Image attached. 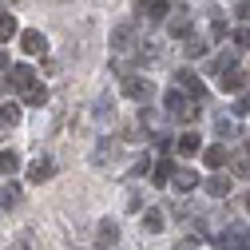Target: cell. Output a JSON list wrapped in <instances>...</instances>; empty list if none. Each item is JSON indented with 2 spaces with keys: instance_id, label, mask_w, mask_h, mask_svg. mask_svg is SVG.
I'll return each instance as SVG.
<instances>
[{
  "instance_id": "obj_1",
  "label": "cell",
  "mask_w": 250,
  "mask_h": 250,
  "mask_svg": "<svg viewBox=\"0 0 250 250\" xmlns=\"http://www.w3.org/2000/svg\"><path fill=\"white\" fill-rule=\"evenodd\" d=\"M210 242H214L218 250H250V227L234 223V227H227L223 234H214Z\"/></svg>"
},
{
  "instance_id": "obj_2",
  "label": "cell",
  "mask_w": 250,
  "mask_h": 250,
  "mask_svg": "<svg viewBox=\"0 0 250 250\" xmlns=\"http://www.w3.org/2000/svg\"><path fill=\"white\" fill-rule=\"evenodd\" d=\"M167 111H171L179 123H195V119H199V107H195V100H187L183 91H167Z\"/></svg>"
},
{
  "instance_id": "obj_3",
  "label": "cell",
  "mask_w": 250,
  "mask_h": 250,
  "mask_svg": "<svg viewBox=\"0 0 250 250\" xmlns=\"http://www.w3.org/2000/svg\"><path fill=\"white\" fill-rule=\"evenodd\" d=\"M32 80H36V72L28 68V64H8V80H4V87H16V91H24Z\"/></svg>"
},
{
  "instance_id": "obj_4",
  "label": "cell",
  "mask_w": 250,
  "mask_h": 250,
  "mask_svg": "<svg viewBox=\"0 0 250 250\" xmlns=\"http://www.w3.org/2000/svg\"><path fill=\"white\" fill-rule=\"evenodd\" d=\"M203 187H207V195H210V199H227V195H230V187H234V179H230L227 171H218V175H210Z\"/></svg>"
},
{
  "instance_id": "obj_5",
  "label": "cell",
  "mask_w": 250,
  "mask_h": 250,
  "mask_svg": "<svg viewBox=\"0 0 250 250\" xmlns=\"http://www.w3.org/2000/svg\"><path fill=\"white\" fill-rule=\"evenodd\" d=\"M171 187H175V191H195V187H199V171H191V167H175L171 171Z\"/></svg>"
},
{
  "instance_id": "obj_6",
  "label": "cell",
  "mask_w": 250,
  "mask_h": 250,
  "mask_svg": "<svg viewBox=\"0 0 250 250\" xmlns=\"http://www.w3.org/2000/svg\"><path fill=\"white\" fill-rule=\"evenodd\" d=\"M20 48H24L28 56H44V52H48V40H44V32L28 28V32H20Z\"/></svg>"
},
{
  "instance_id": "obj_7",
  "label": "cell",
  "mask_w": 250,
  "mask_h": 250,
  "mask_svg": "<svg viewBox=\"0 0 250 250\" xmlns=\"http://www.w3.org/2000/svg\"><path fill=\"white\" fill-rule=\"evenodd\" d=\"M56 175V163L48 159V155H40V159H32V167H28V183H48Z\"/></svg>"
},
{
  "instance_id": "obj_8",
  "label": "cell",
  "mask_w": 250,
  "mask_h": 250,
  "mask_svg": "<svg viewBox=\"0 0 250 250\" xmlns=\"http://www.w3.org/2000/svg\"><path fill=\"white\" fill-rule=\"evenodd\" d=\"M227 159H230V151H227L223 143H210V147L203 151V163H207L210 171H223V167H227Z\"/></svg>"
},
{
  "instance_id": "obj_9",
  "label": "cell",
  "mask_w": 250,
  "mask_h": 250,
  "mask_svg": "<svg viewBox=\"0 0 250 250\" xmlns=\"http://www.w3.org/2000/svg\"><path fill=\"white\" fill-rule=\"evenodd\" d=\"M167 32L175 36V40H183V36H191V12L187 8H179L171 20H167Z\"/></svg>"
},
{
  "instance_id": "obj_10",
  "label": "cell",
  "mask_w": 250,
  "mask_h": 250,
  "mask_svg": "<svg viewBox=\"0 0 250 250\" xmlns=\"http://www.w3.org/2000/svg\"><path fill=\"white\" fill-rule=\"evenodd\" d=\"M123 96H131V100H147L151 96V83L143 76H127L123 80Z\"/></svg>"
},
{
  "instance_id": "obj_11",
  "label": "cell",
  "mask_w": 250,
  "mask_h": 250,
  "mask_svg": "<svg viewBox=\"0 0 250 250\" xmlns=\"http://www.w3.org/2000/svg\"><path fill=\"white\" fill-rule=\"evenodd\" d=\"M135 12H143L147 20H163L171 8H167V0H139V4H135Z\"/></svg>"
},
{
  "instance_id": "obj_12",
  "label": "cell",
  "mask_w": 250,
  "mask_h": 250,
  "mask_svg": "<svg viewBox=\"0 0 250 250\" xmlns=\"http://www.w3.org/2000/svg\"><path fill=\"white\" fill-rule=\"evenodd\" d=\"M179 83L191 91V100H207V83H203L195 72H179Z\"/></svg>"
},
{
  "instance_id": "obj_13",
  "label": "cell",
  "mask_w": 250,
  "mask_h": 250,
  "mask_svg": "<svg viewBox=\"0 0 250 250\" xmlns=\"http://www.w3.org/2000/svg\"><path fill=\"white\" fill-rule=\"evenodd\" d=\"M24 104H28V107H44V104H48V87L32 80V83L24 87Z\"/></svg>"
},
{
  "instance_id": "obj_14",
  "label": "cell",
  "mask_w": 250,
  "mask_h": 250,
  "mask_svg": "<svg viewBox=\"0 0 250 250\" xmlns=\"http://www.w3.org/2000/svg\"><path fill=\"white\" fill-rule=\"evenodd\" d=\"M171 171H175V163L167 159V151H163V159L155 163V171H151V183H155V187H167V183H171Z\"/></svg>"
},
{
  "instance_id": "obj_15",
  "label": "cell",
  "mask_w": 250,
  "mask_h": 250,
  "mask_svg": "<svg viewBox=\"0 0 250 250\" xmlns=\"http://www.w3.org/2000/svg\"><path fill=\"white\" fill-rule=\"evenodd\" d=\"M175 151L183 155V159H191V155H199V135H195V131H187V135H179Z\"/></svg>"
},
{
  "instance_id": "obj_16",
  "label": "cell",
  "mask_w": 250,
  "mask_h": 250,
  "mask_svg": "<svg viewBox=\"0 0 250 250\" xmlns=\"http://www.w3.org/2000/svg\"><path fill=\"white\" fill-rule=\"evenodd\" d=\"M218 83H223V91H242L246 80H242V72L230 64V68H223V80H218Z\"/></svg>"
},
{
  "instance_id": "obj_17",
  "label": "cell",
  "mask_w": 250,
  "mask_h": 250,
  "mask_svg": "<svg viewBox=\"0 0 250 250\" xmlns=\"http://www.w3.org/2000/svg\"><path fill=\"white\" fill-rule=\"evenodd\" d=\"M16 32H20V28H16V16H12V12H0V44H8Z\"/></svg>"
},
{
  "instance_id": "obj_18",
  "label": "cell",
  "mask_w": 250,
  "mask_h": 250,
  "mask_svg": "<svg viewBox=\"0 0 250 250\" xmlns=\"http://www.w3.org/2000/svg\"><path fill=\"white\" fill-rule=\"evenodd\" d=\"M20 171V155L16 151H0V175H16Z\"/></svg>"
},
{
  "instance_id": "obj_19",
  "label": "cell",
  "mask_w": 250,
  "mask_h": 250,
  "mask_svg": "<svg viewBox=\"0 0 250 250\" xmlns=\"http://www.w3.org/2000/svg\"><path fill=\"white\" fill-rule=\"evenodd\" d=\"M0 203H4V207H16V203H20V183L8 179V183H4V191H0Z\"/></svg>"
},
{
  "instance_id": "obj_20",
  "label": "cell",
  "mask_w": 250,
  "mask_h": 250,
  "mask_svg": "<svg viewBox=\"0 0 250 250\" xmlns=\"http://www.w3.org/2000/svg\"><path fill=\"white\" fill-rule=\"evenodd\" d=\"M115 238H119L115 223H111V218H104V223H100V242H104V246H115Z\"/></svg>"
},
{
  "instance_id": "obj_21",
  "label": "cell",
  "mask_w": 250,
  "mask_h": 250,
  "mask_svg": "<svg viewBox=\"0 0 250 250\" xmlns=\"http://www.w3.org/2000/svg\"><path fill=\"white\" fill-rule=\"evenodd\" d=\"M12 123H20V107L4 104V107H0V127H12Z\"/></svg>"
},
{
  "instance_id": "obj_22",
  "label": "cell",
  "mask_w": 250,
  "mask_h": 250,
  "mask_svg": "<svg viewBox=\"0 0 250 250\" xmlns=\"http://www.w3.org/2000/svg\"><path fill=\"white\" fill-rule=\"evenodd\" d=\"M143 227H147L151 234H159V230H163V210H147V214H143Z\"/></svg>"
},
{
  "instance_id": "obj_23",
  "label": "cell",
  "mask_w": 250,
  "mask_h": 250,
  "mask_svg": "<svg viewBox=\"0 0 250 250\" xmlns=\"http://www.w3.org/2000/svg\"><path fill=\"white\" fill-rule=\"evenodd\" d=\"M111 44H115V48H131V24H119L115 36H111Z\"/></svg>"
},
{
  "instance_id": "obj_24",
  "label": "cell",
  "mask_w": 250,
  "mask_h": 250,
  "mask_svg": "<svg viewBox=\"0 0 250 250\" xmlns=\"http://www.w3.org/2000/svg\"><path fill=\"white\" fill-rule=\"evenodd\" d=\"M234 48L238 52H250V28H234Z\"/></svg>"
},
{
  "instance_id": "obj_25",
  "label": "cell",
  "mask_w": 250,
  "mask_h": 250,
  "mask_svg": "<svg viewBox=\"0 0 250 250\" xmlns=\"http://www.w3.org/2000/svg\"><path fill=\"white\" fill-rule=\"evenodd\" d=\"M203 52H207V44H203L199 36H191V40H187V56H191V60H195V56H203Z\"/></svg>"
},
{
  "instance_id": "obj_26",
  "label": "cell",
  "mask_w": 250,
  "mask_h": 250,
  "mask_svg": "<svg viewBox=\"0 0 250 250\" xmlns=\"http://www.w3.org/2000/svg\"><path fill=\"white\" fill-rule=\"evenodd\" d=\"M210 36H214V40H223V36H227V20H223V16H214V24H210Z\"/></svg>"
},
{
  "instance_id": "obj_27",
  "label": "cell",
  "mask_w": 250,
  "mask_h": 250,
  "mask_svg": "<svg viewBox=\"0 0 250 250\" xmlns=\"http://www.w3.org/2000/svg\"><path fill=\"white\" fill-rule=\"evenodd\" d=\"M218 135H223V139H227V135H238V127H234L230 119H218Z\"/></svg>"
},
{
  "instance_id": "obj_28",
  "label": "cell",
  "mask_w": 250,
  "mask_h": 250,
  "mask_svg": "<svg viewBox=\"0 0 250 250\" xmlns=\"http://www.w3.org/2000/svg\"><path fill=\"white\" fill-rule=\"evenodd\" d=\"M230 111H234V115H246V111H250V96H238V104H234Z\"/></svg>"
},
{
  "instance_id": "obj_29",
  "label": "cell",
  "mask_w": 250,
  "mask_h": 250,
  "mask_svg": "<svg viewBox=\"0 0 250 250\" xmlns=\"http://www.w3.org/2000/svg\"><path fill=\"white\" fill-rule=\"evenodd\" d=\"M96 115H100V119H111V100H100V107H96Z\"/></svg>"
},
{
  "instance_id": "obj_30",
  "label": "cell",
  "mask_w": 250,
  "mask_h": 250,
  "mask_svg": "<svg viewBox=\"0 0 250 250\" xmlns=\"http://www.w3.org/2000/svg\"><path fill=\"white\" fill-rule=\"evenodd\" d=\"M234 16H238V20H250V0H242V4L234 8Z\"/></svg>"
},
{
  "instance_id": "obj_31",
  "label": "cell",
  "mask_w": 250,
  "mask_h": 250,
  "mask_svg": "<svg viewBox=\"0 0 250 250\" xmlns=\"http://www.w3.org/2000/svg\"><path fill=\"white\" fill-rule=\"evenodd\" d=\"M0 72H8V52H0Z\"/></svg>"
},
{
  "instance_id": "obj_32",
  "label": "cell",
  "mask_w": 250,
  "mask_h": 250,
  "mask_svg": "<svg viewBox=\"0 0 250 250\" xmlns=\"http://www.w3.org/2000/svg\"><path fill=\"white\" fill-rule=\"evenodd\" d=\"M246 210H250V195H246Z\"/></svg>"
}]
</instances>
